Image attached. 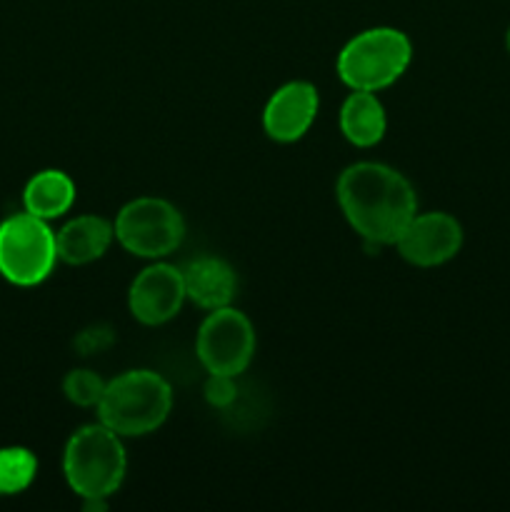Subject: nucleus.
<instances>
[{"mask_svg": "<svg viewBox=\"0 0 510 512\" xmlns=\"http://www.w3.org/2000/svg\"><path fill=\"white\" fill-rule=\"evenodd\" d=\"M505 48H508L510 53V25H508V33H505Z\"/></svg>", "mask_w": 510, "mask_h": 512, "instance_id": "nucleus-19", "label": "nucleus"}, {"mask_svg": "<svg viewBox=\"0 0 510 512\" xmlns=\"http://www.w3.org/2000/svg\"><path fill=\"white\" fill-rule=\"evenodd\" d=\"M320 108L318 88L308 80H290L280 85L263 110V128L275 143H295L315 123Z\"/></svg>", "mask_w": 510, "mask_h": 512, "instance_id": "nucleus-10", "label": "nucleus"}, {"mask_svg": "<svg viewBox=\"0 0 510 512\" xmlns=\"http://www.w3.org/2000/svg\"><path fill=\"white\" fill-rule=\"evenodd\" d=\"M115 240V228L100 215H78L55 233L58 260L68 265H88L108 253Z\"/></svg>", "mask_w": 510, "mask_h": 512, "instance_id": "nucleus-11", "label": "nucleus"}, {"mask_svg": "<svg viewBox=\"0 0 510 512\" xmlns=\"http://www.w3.org/2000/svg\"><path fill=\"white\" fill-rule=\"evenodd\" d=\"M110 343H113V330L103 328V325H95V328L83 330V333L78 335L75 348L80 350V355H93V353H100V350L110 348Z\"/></svg>", "mask_w": 510, "mask_h": 512, "instance_id": "nucleus-18", "label": "nucleus"}, {"mask_svg": "<svg viewBox=\"0 0 510 512\" xmlns=\"http://www.w3.org/2000/svg\"><path fill=\"white\" fill-rule=\"evenodd\" d=\"M335 198L350 228L370 245H395L418 213V195L410 180L373 160L348 165L335 185Z\"/></svg>", "mask_w": 510, "mask_h": 512, "instance_id": "nucleus-1", "label": "nucleus"}, {"mask_svg": "<svg viewBox=\"0 0 510 512\" xmlns=\"http://www.w3.org/2000/svg\"><path fill=\"white\" fill-rule=\"evenodd\" d=\"M400 258L415 268H438L448 263L463 248V225L450 213H415L395 240Z\"/></svg>", "mask_w": 510, "mask_h": 512, "instance_id": "nucleus-8", "label": "nucleus"}, {"mask_svg": "<svg viewBox=\"0 0 510 512\" xmlns=\"http://www.w3.org/2000/svg\"><path fill=\"white\" fill-rule=\"evenodd\" d=\"M38 475V458L28 448H0V495H18L33 485Z\"/></svg>", "mask_w": 510, "mask_h": 512, "instance_id": "nucleus-15", "label": "nucleus"}, {"mask_svg": "<svg viewBox=\"0 0 510 512\" xmlns=\"http://www.w3.org/2000/svg\"><path fill=\"white\" fill-rule=\"evenodd\" d=\"M75 203V183L63 170H40L23 190L25 213L43 220H55L68 213Z\"/></svg>", "mask_w": 510, "mask_h": 512, "instance_id": "nucleus-14", "label": "nucleus"}, {"mask_svg": "<svg viewBox=\"0 0 510 512\" xmlns=\"http://www.w3.org/2000/svg\"><path fill=\"white\" fill-rule=\"evenodd\" d=\"M173 410V388L153 370H128L110 383L98 403V420L120 438L155 433Z\"/></svg>", "mask_w": 510, "mask_h": 512, "instance_id": "nucleus-2", "label": "nucleus"}, {"mask_svg": "<svg viewBox=\"0 0 510 512\" xmlns=\"http://www.w3.org/2000/svg\"><path fill=\"white\" fill-rule=\"evenodd\" d=\"M58 263V245L48 220L15 213L0 223V275L20 288L40 285Z\"/></svg>", "mask_w": 510, "mask_h": 512, "instance_id": "nucleus-5", "label": "nucleus"}, {"mask_svg": "<svg viewBox=\"0 0 510 512\" xmlns=\"http://www.w3.org/2000/svg\"><path fill=\"white\" fill-rule=\"evenodd\" d=\"M195 353L208 373L235 375L245 373L255 355V328L250 318L240 310L225 308L210 310L203 320L195 340Z\"/></svg>", "mask_w": 510, "mask_h": 512, "instance_id": "nucleus-7", "label": "nucleus"}, {"mask_svg": "<svg viewBox=\"0 0 510 512\" xmlns=\"http://www.w3.org/2000/svg\"><path fill=\"white\" fill-rule=\"evenodd\" d=\"M185 295L203 310H218L233 303L238 278L235 270L220 258H198L183 270Z\"/></svg>", "mask_w": 510, "mask_h": 512, "instance_id": "nucleus-12", "label": "nucleus"}, {"mask_svg": "<svg viewBox=\"0 0 510 512\" xmlns=\"http://www.w3.org/2000/svg\"><path fill=\"white\" fill-rule=\"evenodd\" d=\"M63 393L78 408H98L105 393V380L88 368L70 370L63 380Z\"/></svg>", "mask_w": 510, "mask_h": 512, "instance_id": "nucleus-16", "label": "nucleus"}, {"mask_svg": "<svg viewBox=\"0 0 510 512\" xmlns=\"http://www.w3.org/2000/svg\"><path fill=\"white\" fill-rule=\"evenodd\" d=\"M413 60L410 38L398 28H368L350 38L338 53L340 80L350 90H378L393 85Z\"/></svg>", "mask_w": 510, "mask_h": 512, "instance_id": "nucleus-4", "label": "nucleus"}, {"mask_svg": "<svg viewBox=\"0 0 510 512\" xmlns=\"http://www.w3.org/2000/svg\"><path fill=\"white\" fill-rule=\"evenodd\" d=\"M238 395V385H235V375L223 373H208V383H205V400L213 408H228Z\"/></svg>", "mask_w": 510, "mask_h": 512, "instance_id": "nucleus-17", "label": "nucleus"}, {"mask_svg": "<svg viewBox=\"0 0 510 512\" xmlns=\"http://www.w3.org/2000/svg\"><path fill=\"white\" fill-rule=\"evenodd\" d=\"M185 300L188 295H185L183 270L155 260L135 275L128 293V308L138 323L163 325L180 313Z\"/></svg>", "mask_w": 510, "mask_h": 512, "instance_id": "nucleus-9", "label": "nucleus"}, {"mask_svg": "<svg viewBox=\"0 0 510 512\" xmlns=\"http://www.w3.org/2000/svg\"><path fill=\"white\" fill-rule=\"evenodd\" d=\"M340 130L355 148H373L388 130V118L378 95L370 90H353L340 108Z\"/></svg>", "mask_w": 510, "mask_h": 512, "instance_id": "nucleus-13", "label": "nucleus"}, {"mask_svg": "<svg viewBox=\"0 0 510 512\" xmlns=\"http://www.w3.org/2000/svg\"><path fill=\"white\" fill-rule=\"evenodd\" d=\"M115 240L130 255L163 260L183 245L185 220L173 203L163 198H135L120 208L113 223Z\"/></svg>", "mask_w": 510, "mask_h": 512, "instance_id": "nucleus-6", "label": "nucleus"}, {"mask_svg": "<svg viewBox=\"0 0 510 512\" xmlns=\"http://www.w3.org/2000/svg\"><path fill=\"white\" fill-rule=\"evenodd\" d=\"M63 473L70 490L78 498H105L115 495L128 473V455L123 438L98 423L83 425L70 435L63 453Z\"/></svg>", "mask_w": 510, "mask_h": 512, "instance_id": "nucleus-3", "label": "nucleus"}]
</instances>
